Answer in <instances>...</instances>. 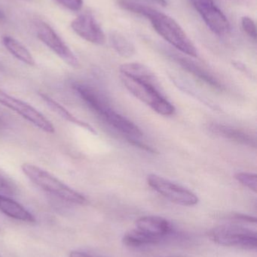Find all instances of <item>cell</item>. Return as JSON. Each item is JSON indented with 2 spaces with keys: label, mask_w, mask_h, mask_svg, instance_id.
Masks as SVG:
<instances>
[{
  "label": "cell",
  "mask_w": 257,
  "mask_h": 257,
  "mask_svg": "<svg viewBox=\"0 0 257 257\" xmlns=\"http://www.w3.org/2000/svg\"><path fill=\"white\" fill-rule=\"evenodd\" d=\"M118 3L125 10L138 14L149 20L154 30L172 46L190 57H197L196 47L182 27L172 17L149 6L129 0H119Z\"/></svg>",
  "instance_id": "obj_1"
},
{
  "label": "cell",
  "mask_w": 257,
  "mask_h": 257,
  "mask_svg": "<svg viewBox=\"0 0 257 257\" xmlns=\"http://www.w3.org/2000/svg\"><path fill=\"white\" fill-rule=\"evenodd\" d=\"M21 170L38 187L65 202L81 205L89 203V201L82 194L75 191L39 166L31 163H24L21 166Z\"/></svg>",
  "instance_id": "obj_2"
},
{
  "label": "cell",
  "mask_w": 257,
  "mask_h": 257,
  "mask_svg": "<svg viewBox=\"0 0 257 257\" xmlns=\"http://www.w3.org/2000/svg\"><path fill=\"white\" fill-rule=\"evenodd\" d=\"M122 81L131 93L158 114L170 116L175 112V107L163 96L160 87L124 75H122Z\"/></svg>",
  "instance_id": "obj_3"
},
{
  "label": "cell",
  "mask_w": 257,
  "mask_h": 257,
  "mask_svg": "<svg viewBox=\"0 0 257 257\" xmlns=\"http://www.w3.org/2000/svg\"><path fill=\"white\" fill-rule=\"evenodd\" d=\"M208 237L216 244L243 250H255L257 247L256 233L238 225H223L210 230Z\"/></svg>",
  "instance_id": "obj_4"
},
{
  "label": "cell",
  "mask_w": 257,
  "mask_h": 257,
  "mask_svg": "<svg viewBox=\"0 0 257 257\" xmlns=\"http://www.w3.org/2000/svg\"><path fill=\"white\" fill-rule=\"evenodd\" d=\"M147 183L157 193L177 205L193 206L199 202V198L193 192L163 177L151 174L147 176Z\"/></svg>",
  "instance_id": "obj_5"
},
{
  "label": "cell",
  "mask_w": 257,
  "mask_h": 257,
  "mask_svg": "<svg viewBox=\"0 0 257 257\" xmlns=\"http://www.w3.org/2000/svg\"><path fill=\"white\" fill-rule=\"evenodd\" d=\"M0 104L20 114L35 126L48 133H54V127L42 113L30 104L11 96L0 89Z\"/></svg>",
  "instance_id": "obj_6"
},
{
  "label": "cell",
  "mask_w": 257,
  "mask_h": 257,
  "mask_svg": "<svg viewBox=\"0 0 257 257\" xmlns=\"http://www.w3.org/2000/svg\"><path fill=\"white\" fill-rule=\"evenodd\" d=\"M35 29L38 39L65 63L72 68L79 66V63L75 54L51 26L44 21H39L35 24Z\"/></svg>",
  "instance_id": "obj_7"
},
{
  "label": "cell",
  "mask_w": 257,
  "mask_h": 257,
  "mask_svg": "<svg viewBox=\"0 0 257 257\" xmlns=\"http://www.w3.org/2000/svg\"><path fill=\"white\" fill-rule=\"evenodd\" d=\"M208 28L219 36L230 30V24L226 15L216 6L214 0H191Z\"/></svg>",
  "instance_id": "obj_8"
},
{
  "label": "cell",
  "mask_w": 257,
  "mask_h": 257,
  "mask_svg": "<svg viewBox=\"0 0 257 257\" xmlns=\"http://www.w3.org/2000/svg\"><path fill=\"white\" fill-rule=\"evenodd\" d=\"M71 28L78 36L90 43L98 45L105 43V34L92 14H82L77 17L71 23Z\"/></svg>",
  "instance_id": "obj_9"
},
{
  "label": "cell",
  "mask_w": 257,
  "mask_h": 257,
  "mask_svg": "<svg viewBox=\"0 0 257 257\" xmlns=\"http://www.w3.org/2000/svg\"><path fill=\"white\" fill-rule=\"evenodd\" d=\"M137 229L160 238L170 233L172 225L165 219L156 216H146L140 217L136 221Z\"/></svg>",
  "instance_id": "obj_10"
},
{
  "label": "cell",
  "mask_w": 257,
  "mask_h": 257,
  "mask_svg": "<svg viewBox=\"0 0 257 257\" xmlns=\"http://www.w3.org/2000/svg\"><path fill=\"white\" fill-rule=\"evenodd\" d=\"M209 130L217 136L233 141L238 144L248 147H256V141L248 133L239 128L220 123H212L210 125Z\"/></svg>",
  "instance_id": "obj_11"
},
{
  "label": "cell",
  "mask_w": 257,
  "mask_h": 257,
  "mask_svg": "<svg viewBox=\"0 0 257 257\" xmlns=\"http://www.w3.org/2000/svg\"><path fill=\"white\" fill-rule=\"evenodd\" d=\"M0 211L11 218L27 223H35L36 219L24 206L9 196L0 194Z\"/></svg>",
  "instance_id": "obj_12"
},
{
  "label": "cell",
  "mask_w": 257,
  "mask_h": 257,
  "mask_svg": "<svg viewBox=\"0 0 257 257\" xmlns=\"http://www.w3.org/2000/svg\"><path fill=\"white\" fill-rule=\"evenodd\" d=\"M120 72L124 76L160 87L155 74L144 65L138 63H125L120 66Z\"/></svg>",
  "instance_id": "obj_13"
},
{
  "label": "cell",
  "mask_w": 257,
  "mask_h": 257,
  "mask_svg": "<svg viewBox=\"0 0 257 257\" xmlns=\"http://www.w3.org/2000/svg\"><path fill=\"white\" fill-rule=\"evenodd\" d=\"M174 59L181 67L184 68L190 73L193 74L194 76L200 79L201 81H204L214 88L218 89V90H222L223 88V86L219 82L217 78H214L210 72L205 70L204 68L193 62V60L186 58V57H181V56H175Z\"/></svg>",
  "instance_id": "obj_14"
},
{
  "label": "cell",
  "mask_w": 257,
  "mask_h": 257,
  "mask_svg": "<svg viewBox=\"0 0 257 257\" xmlns=\"http://www.w3.org/2000/svg\"><path fill=\"white\" fill-rule=\"evenodd\" d=\"M104 120L106 123L113 126V128L119 130L124 134L128 135L130 136H134V137H140L143 136L140 128L134 124L131 120H128L124 116L121 115L119 113L116 112L114 109L110 110L104 116Z\"/></svg>",
  "instance_id": "obj_15"
},
{
  "label": "cell",
  "mask_w": 257,
  "mask_h": 257,
  "mask_svg": "<svg viewBox=\"0 0 257 257\" xmlns=\"http://www.w3.org/2000/svg\"><path fill=\"white\" fill-rule=\"evenodd\" d=\"M39 96L42 98V100L46 103V105L52 110L54 112H55L57 115L60 116L62 118L66 120V121L70 122V123H74V124L77 125V126L82 127L84 130H88V131L92 133V134H97V132L95 131V128L92 127L90 124L86 123V122L83 121V120H80V119L77 118L76 117L71 114L68 110H66L64 107L62 106L58 102H56L55 100L52 99V98L48 96V95L45 94V93H39Z\"/></svg>",
  "instance_id": "obj_16"
},
{
  "label": "cell",
  "mask_w": 257,
  "mask_h": 257,
  "mask_svg": "<svg viewBox=\"0 0 257 257\" xmlns=\"http://www.w3.org/2000/svg\"><path fill=\"white\" fill-rule=\"evenodd\" d=\"M3 43L6 49L20 61L29 66L36 64L33 55L24 45L14 38L6 36L3 38Z\"/></svg>",
  "instance_id": "obj_17"
},
{
  "label": "cell",
  "mask_w": 257,
  "mask_h": 257,
  "mask_svg": "<svg viewBox=\"0 0 257 257\" xmlns=\"http://www.w3.org/2000/svg\"><path fill=\"white\" fill-rule=\"evenodd\" d=\"M160 238L145 233L139 229H133L126 232L122 238V243L131 247H138L159 243Z\"/></svg>",
  "instance_id": "obj_18"
},
{
  "label": "cell",
  "mask_w": 257,
  "mask_h": 257,
  "mask_svg": "<svg viewBox=\"0 0 257 257\" xmlns=\"http://www.w3.org/2000/svg\"><path fill=\"white\" fill-rule=\"evenodd\" d=\"M110 40L113 49L121 57L129 58L135 54L136 50L134 45L119 32H111L110 35Z\"/></svg>",
  "instance_id": "obj_19"
},
{
  "label": "cell",
  "mask_w": 257,
  "mask_h": 257,
  "mask_svg": "<svg viewBox=\"0 0 257 257\" xmlns=\"http://www.w3.org/2000/svg\"><path fill=\"white\" fill-rule=\"evenodd\" d=\"M235 179L241 183L244 187L250 189L252 191L256 193L257 177L256 174L248 172H238L235 175Z\"/></svg>",
  "instance_id": "obj_20"
},
{
  "label": "cell",
  "mask_w": 257,
  "mask_h": 257,
  "mask_svg": "<svg viewBox=\"0 0 257 257\" xmlns=\"http://www.w3.org/2000/svg\"><path fill=\"white\" fill-rule=\"evenodd\" d=\"M18 193V187L15 183L6 175L0 173V194L5 196H15Z\"/></svg>",
  "instance_id": "obj_21"
},
{
  "label": "cell",
  "mask_w": 257,
  "mask_h": 257,
  "mask_svg": "<svg viewBox=\"0 0 257 257\" xmlns=\"http://www.w3.org/2000/svg\"><path fill=\"white\" fill-rule=\"evenodd\" d=\"M241 27L247 36L252 39H256V27L254 21L250 17L244 16L241 18Z\"/></svg>",
  "instance_id": "obj_22"
},
{
  "label": "cell",
  "mask_w": 257,
  "mask_h": 257,
  "mask_svg": "<svg viewBox=\"0 0 257 257\" xmlns=\"http://www.w3.org/2000/svg\"><path fill=\"white\" fill-rule=\"evenodd\" d=\"M61 6L72 12H78L83 6V0H56Z\"/></svg>",
  "instance_id": "obj_23"
},
{
  "label": "cell",
  "mask_w": 257,
  "mask_h": 257,
  "mask_svg": "<svg viewBox=\"0 0 257 257\" xmlns=\"http://www.w3.org/2000/svg\"><path fill=\"white\" fill-rule=\"evenodd\" d=\"M232 219L234 220H239V221L245 222V223H256V217H251V216L245 215V214H234L231 216Z\"/></svg>",
  "instance_id": "obj_24"
},
{
  "label": "cell",
  "mask_w": 257,
  "mask_h": 257,
  "mask_svg": "<svg viewBox=\"0 0 257 257\" xmlns=\"http://www.w3.org/2000/svg\"><path fill=\"white\" fill-rule=\"evenodd\" d=\"M131 145H134V146L137 147V148H141L142 150H144V151H147V152L149 153H155V151L154 149H152L150 147L148 146V145H145V144L142 143V142H139L137 140H134V139H128Z\"/></svg>",
  "instance_id": "obj_25"
},
{
  "label": "cell",
  "mask_w": 257,
  "mask_h": 257,
  "mask_svg": "<svg viewBox=\"0 0 257 257\" xmlns=\"http://www.w3.org/2000/svg\"><path fill=\"white\" fill-rule=\"evenodd\" d=\"M69 257H92L88 253H84V252L77 251V250H73L71 251L69 253Z\"/></svg>",
  "instance_id": "obj_26"
},
{
  "label": "cell",
  "mask_w": 257,
  "mask_h": 257,
  "mask_svg": "<svg viewBox=\"0 0 257 257\" xmlns=\"http://www.w3.org/2000/svg\"><path fill=\"white\" fill-rule=\"evenodd\" d=\"M153 1L156 2L157 3H158V4L161 5V6H167V2L165 1V0H153Z\"/></svg>",
  "instance_id": "obj_27"
},
{
  "label": "cell",
  "mask_w": 257,
  "mask_h": 257,
  "mask_svg": "<svg viewBox=\"0 0 257 257\" xmlns=\"http://www.w3.org/2000/svg\"><path fill=\"white\" fill-rule=\"evenodd\" d=\"M6 126V122H5L4 119L0 116V128H4Z\"/></svg>",
  "instance_id": "obj_28"
},
{
  "label": "cell",
  "mask_w": 257,
  "mask_h": 257,
  "mask_svg": "<svg viewBox=\"0 0 257 257\" xmlns=\"http://www.w3.org/2000/svg\"><path fill=\"white\" fill-rule=\"evenodd\" d=\"M3 18H4V14H3V12H2L1 9H0V20L3 19Z\"/></svg>",
  "instance_id": "obj_29"
},
{
  "label": "cell",
  "mask_w": 257,
  "mask_h": 257,
  "mask_svg": "<svg viewBox=\"0 0 257 257\" xmlns=\"http://www.w3.org/2000/svg\"><path fill=\"white\" fill-rule=\"evenodd\" d=\"M0 67H1V65H0Z\"/></svg>",
  "instance_id": "obj_30"
},
{
  "label": "cell",
  "mask_w": 257,
  "mask_h": 257,
  "mask_svg": "<svg viewBox=\"0 0 257 257\" xmlns=\"http://www.w3.org/2000/svg\"><path fill=\"white\" fill-rule=\"evenodd\" d=\"M0 257H1V256H0Z\"/></svg>",
  "instance_id": "obj_31"
}]
</instances>
